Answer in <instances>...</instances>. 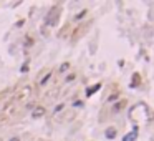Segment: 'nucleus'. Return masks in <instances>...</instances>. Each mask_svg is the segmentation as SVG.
Wrapping results in <instances>:
<instances>
[{"instance_id":"obj_9","label":"nucleus","mask_w":154,"mask_h":141,"mask_svg":"<svg viewBox=\"0 0 154 141\" xmlns=\"http://www.w3.org/2000/svg\"><path fill=\"white\" fill-rule=\"evenodd\" d=\"M68 68H70V63H63V65L60 66V70H58V72H60V73H63V72H66Z\"/></svg>"},{"instance_id":"obj_1","label":"nucleus","mask_w":154,"mask_h":141,"mask_svg":"<svg viewBox=\"0 0 154 141\" xmlns=\"http://www.w3.org/2000/svg\"><path fill=\"white\" fill-rule=\"evenodd\" d=\"M60 13H61L60 5H55V7H51L50 10H48L47 17H45V25H48V27H55V25L58 23Z\"/></svg>"},{"instance_id":"obj_11","label":"nucleus","mask_w":154,"mask_h":141,"mask_svg":"<svg viewBox=\"0 0 154 141\" xmlns=\"http://www.w3.org/2000/svg\"><path fill=\"white\" fill-rule=\"evenodd\" d=\"M75 78H76V75H75V73H70V75L66 76V83H68V81H73Z\"/></svg>"},{"instance_id":"obj_14","label":"nucleus","mask_w":154,"mask_h":141,"mask_svg":"<svg viewBox=\"0 0 154 141\" xmlns=\"http://www.w3.org/2000/svg\"><path fill=\"white\" fill-rule=\"evenodd\" d=\"M8 141H20V138H17V136H13V138H10Z\"/></svg>"},{"instance_id":"obj_5","label":"nucleus","mask_w":154,"mask_h":141,"mask_svg":"<svg viewBox=\"0 0 154 141\" xmlns=\"http://www.w3.org/2000/svg\"><path fill=\"white\" fill-rule=\"evenodd\" d=\"M30 91H32V88H30V87H23V88H22V91H20V93H18V100H20V98H25L27 96V95H28L30 93Z\"/></svg>"},{"instance_id":"obj_8","label":"nucleus","mask_w":154,"mask_h":141,"mask_svg":"<svg viewBox=\"0 0 154 141\" xmlns=\"http://www.w3.org/2000/svg\"><path fill=\"white\" fill-rule=\"evenodd\" d=\"M138 83H139V75L136 73V75H134V78H133V83H131V88H134Z\"/></svg>"},{"instance_id":"obj_3","label":"nucleus","mask_w":154,"mask_h":141,"mask_svg":"<svg viewBox=\"0 0 154 141\" xmlns=\"http://www.w3.org/2000/svg\"><path fill=\"white\" fill-rule=\"evenodd\" d=\"M101 88V83H96V85H93V87H90L88 90H86V96H91V95H94L98 90Z\"/></svg>"},{"instance_id":"obj_6","label":"nucleus","mask_w":154,"mask_h":141,"mask_svg":"<svg viewBox=\"0 0 154 141\" xmlns=\"http://www.w3.org/2000/svg\"><path fill=\"white\" fill-rule=\"evenodd\" d=\"M115 136H116V130H115V128H108V130H106V138H108V140H113Z\"/></svg>"},{"instance_id":"obj_4","label":"nucleus","mask_w":154,"mask_h":141,"mask_svg":"<svg viewBox=\"0 0 154 141\" xmlns=\"http://www.w3.org/2000/svg\"><path fill=\"white\" fill-rule=\"evenodd\" d=\"M136 138H138V128H134V130H133V133L126 134V136L123 138V141H134Z\"/></svg>"},{"instance_id":"obj_7","label":"nucleus","mask_w":154,"mask_h":141,"mask_svg":"<svg viewBox=\"0 0 154 141\" xmlns=\"http://www.w3.org/2000/svg\"><path fill=\"white\" fill-rule=\"evenodd\" d=\"M50 73H48V75H45V76H43V78L42 80H40V87H43V85H45V83H47V81H48V80H50Z\"/></svg>"},{"instance_id":"obj_10","label":"nucleus","mask_w":154,"mask_h":141,"mask_svg":"<svg viewBox=\"0 0 154 141\" xmlns=\"http://www.w3.org/2000/svg\"><path fill=\"white\" fill-rule=\"evenodd\" d=\"M123 106H124V101H119L118 105H115V108H113V111H119V110H121Z\"/></svg>"},{"instance_id":"obj_12","label":"nucleus","mask_w":154,"mask_h":141,"mask_svg":"<svg viewBox=\"0 0 154 141\" xmlns=\"http://www.w3.org/2000/svg\"><path fill=\"white\" fill-rule=\"evenodd\" d=\"M8 91H10L8 88H7V90H4V91H0V100H2L4 96H7V95H8Z\"/></svg>"},{"instance_id":"obj_2","label":"nucleus","mask_w":154,"mask_h":141,"mask_svg":"<svg viewBox=\"0 0 154 141\" xmlns=\"http://www.w3.org/2000/svg\"><path fill=\"white\" fill-rule=\"evenodd\" d=\"M45 115V108H43V106H35V110H33L32 111V116L33 118H42V116Z\"/></svg>"},{"instance_id":"obj_13","label":"nucleus","mask_w":154,"mask_h":141,"mask_svg":"<svg viewBox=\"0 0 154 141\" xmlns=\"http://www.w3.org/2000/svg\"><path fill=\"white\" fill-rule=\"evenodd\" d=\"M63 106H65V105H58L57 108H55V115H58V113H60L61 110H63Z\"/></svg>"}]
</instances>
